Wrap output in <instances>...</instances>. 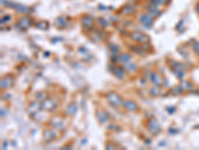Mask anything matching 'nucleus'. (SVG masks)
Masks as SVG:
<instances>
[{"mask_svg": "<svg viewBox=\"0 0 199 150\" xmlns=\"http://www.w3.org/2000/svg\"><path fill=\"white\" fill-rule=\"evenodd\" d=\"M41 109L47 110V111H53L57 107V101L53 98H48L47 97L46 99H44L43 101H41L40 103Z\"/></svg>", "mask_w": 199, "mask_h": 150, "instance_id": "1", "label": "nucleus"}, {"mask_svg": "<svg viewBox=\"0 0 199 150\" xmlns=\"http://www.w3.org/2000/svg\"><path fill=\"white\" fill-rule=\"evenodd\" d=\"M106 99L109 100L111 104H113L114 106H120V105H122V102L124 100L120 97L119 94L116 92H110L106 94Z\"/></svg>", "mask_w": 199, "mask_h": 150, "instance_id": "2", "label": "nucleus"}, {"mask_svg": "<svg viewBox=\"0 0 199 150\" xmlns=\"http://www.w3.org/2000/svg\"><path fill=\"white\" fill-rule=\"evenodd\" d=\"M147 129L151 134L155 135L160 131V125L155 118H150L147 121Z\"/></svg>", "mask_w": 199, "mask_h": 150, "instance_id": "3", "label": "nucleus"}, {"mask_svg": "<svg viewBox=\"0 0 199 150\" xmlns=\"http://www.w3.org/2000/svg\"><path fill=\"white\" fill-rule=\"evenodd\" d=\"M130 39L136 41V42H141V43L148 42V40H149L148 36H147V35L144 34V33H141V32H138V31L131 32L130 34Z\"/></svg>", "mask_w": 199, "mask_h": 150, "instance_id": "4", "label": "nucleus"}, {"mask_svg": "<svg viewBox=\"0 0 199 150\" xmlns=\"http://www.w3.org/2000/svg\"><path fill=\"white\" fill-rule=\"evenodd\" d=\"M139 21L145 27H149L151 26V24L153 23V17L148 13H142V14L139 15Z\"/></svg>", "mask_w": 199, "mask_h": 150, "instance_id": "5", "label": "nucleus"}, {"mask_svg": "<svg viewBox=\"0 0 199 150\" xmlns=\"http://www.w3.org/2000/svg\"><path fill=\"white\" fill-rule=\"evenodd\" d=\"M122 106L128 111H136L138 109V105L134 101H133V100H125L122 102Z\"/></svg>", "mask_w": 199, "mask_h": 150, "instance_id": "6", "label": "nucleus"}, {"mask_svg": "<svg viewBox=\"0 0 199 150\" xmlns=\"http://www.w3.org/2000/svg\"><path fill=\"white\" fill-rule=\"evenodd\" d=\"M32 22H33L32 19L27 17V16H23V17H21L19 19V25H20V27L23 29L29 28V27L32 25Z\"/></svg>", "mask_w": 199, "mask_h": 150, "instance_id": "7", "label": "nucleus"}, {"mask_svg": "<svg viewBox=\"0 0 199 150\" xmlns=\"http://www.w3.org/2000/svg\"><path fill=\"white\" fill-rule=\"evenodd\" d=\"M67 24H68V22H67V18L65 16H60V17L56 18L54 21V25L57 28H65Z\"/></svg>", "mask_w": 199, "mask_h": 150, "instance_id": "8", "label": "nucleus"}, {"mask_svg": "<svg viewBox=\"0 0 199 150\" xmlns=\"http://www.w3.org/2000/svg\"><path fill=\"white\" fill-rule=\"evenodd\" d=\"M97 117L101 123H106V122L109 121V115L106 114V111H104L103 109L97 110Z\"/></svg>", "mask_w": 199, "mask_h": 150, "instance_id": "9", "label": "nucleus"}, {"mask_svg": "<svg viewBox=\"0 0 199 150\" xmlns=\"http://www.w3.org/2000/svg\"><path fill=\"white\" fill-rule=\"evenodd\" d=\"M43 137H44V139L46 141H51V140L55 139V138L57 137V133H56V131H54V130H52V129H46L44 131Z\"/></svg>", "mask_w": 199, "mask_h": 150, "instance_id": "10", "label": "nucleus"}, {"mask_svg": "<svg viewBox=\"0 0 199 150\" xmlns=\"http://www.w3.org/2000/svg\"><path fill=\"white\" fill-rule=\"evenodd\" d=\"M93 23H94V19H93L92 16L84 15L82 17V24L86 27V28H90V27H92L93 26Z\"/></svg>", "mask_w": 199, "mask_h": 150, "instance_id": "11", "label": "nucleus"}, {"mask_svg": "<svg viewBox=\"0 0 199 150\" xmlns=\"http://www.w3.org/2000/svg\"><path fill=\"white\" fill-rule=\"evenodd\" d=\"M51 124H52V126L53 127H55L56 129H60V130H62L63 128H64V123H63V121H62V119H60L59 117H54V118H52L51 119Z\"/></svg>", "mask_w": 199, "mask_h": 150, "instance_id": "12", "label": "nucleus"}, {"mask_svg": "<svg viewBox=\"0 0 199 150\" xmlns=\"http://www.w3.org/2000/svg\"><path fill=\"white\" fill-rule=\"evenodd\" d=\"M77 109H78V106H77V103H76L75 101H72L71 103H70L68 106L66 108V113L68 115H74L76 112H77Z\"/></svg>", "mask_w": 199, "mask_h": 150, "instance_id": "13", "label": "nucleus"}, {"mask_svg": "<svg viewBox=\"0 0 199 150\" xmlns=\"http://www.w3.org/2000/svg\"><path fill=\"white\" fill-rule=\"evenodd\" d=\"M39 108H41L40 104H39L37 101H33L29 104L27 111H28V113H30V114H33V113L37 112V111L39 110Z\"/></svg>", "mask_w": 199, "mask_h": 150, "instance_id": "14", "label": "nucleus"}, {"mask_svg": "<svg viewBox=\"0 0 199 150\" xmlns=\"http://www.w3.org/2000/svg\"><path fill=\"white\" fill-rule=\"evenodd\" d=\"M134 11H136V6H133V5H125V6H124L120 9V13L122 14H131V13H133Z\"/></svg>", "mask_w": 199, "mask_h": 150, "instance_id": "15", "label": "nucleus"}, {"mask_svg": "<svg viewBox=\"0 0 199 150\" xmlns=\"http://www.w3.org/2000/svg\"><path fill=\"white\" fill-rule=\"evenodd\" d=\"M149 79L155 85H160L161 82H162L161 77L159 76L157 73H155V72H151V75H150V78Z\"/></svg>", "mask_w": 199, "mask_h": 150, "instance_id": "16", "label": "nucleus"}, {"mask_svg": "<svg viewBox=\"0 0 199 150\" xmlns=\"http://www.w3.org/2000/svg\"><path fill=\"white\" fill-rule=\"evenodd\" d=\"M13 83V79L11 77H4L1 79V88H9Z\"/></svg>", "mask_w": 199, "mask_h": 150, "instance_id": "17", "label": "nucleus"}, {"mask_svg": "<svg viewBox=\"0 0 199 150\" xmlns=\"http://www.w3.org/2000/svg\"><path fill=\"white\" fill-rule=\"evenodd\" d=\"M114 73L117 77V78H120V79H122L125 77L124 68L120 67V66H114Z\"/></svg>", "mask_w": 199, "mask_h": 150, "instance_id": "18", "label": "nucleus"}, {"mask_svg": "<svg viewBox=\"0 0 199 150\" xmlns=\"http://www.w3.org/2000/svg\"><path fill=\"white\" fill-rule=\"evenodd\" d=\"M147 9L148 10V14H150L152 17H155V16H158L160 15V10L158 9V7H152V6H148L147 7Z\"/></svg>", "mask_w": 199, "mask_h": 150, "instance_id": "19", "label": "nucleus"}, {"mask_svg": "<svg viewBox=\"0 0 199 150\" xmlns=\"http://www.w3.org/2000/svg\"><path fill=\"white\" fill-rule=\"evenodd\" d=\"M119 60L122 63H124V64H125V63L130 62V61L131 60V55L128 54V53H122V54H120L119 56Z\"/></svg>", "mask_w": 199, "mask_h": 150, "instance_id": "20", "label": "nucleus"}, {"mask_svg": "<svg viewBox=\"0 0 199 150\" xmlns=\"http://www.w3.org/2000/svg\"><path fill=\"white\" fill-rule=\"evenodd\" d=\"M35 27L37 29L46 30L49 28V23L47 21H38L37 23H35Z\"/></svg>", "mask_w": 199, "mask_h": 150, "instance_id": "21", "label": "nucleus"}, {"mask_svg": "<svg viewBox=\"0 0 199 150\" xmlns=\"http://www.w3.org/2000/svg\"><path fill=\"white\" fill-rule=\"evenodd\" d=\"M124 66H125V68L127 69L128 71H130H130H134V70H136V69H137L136 63L131 62V61H130V62H128V63H125Z\"/></svg>", "mask_w": 199, "mask_h": 150, "instance_id": "22", "label": "nucleus"}, {"mask_svg": "<svg viewBox=\"0 0 199 150\" xmlns=\"http://www.w3.org/2000/svg\"><path fill=\"white\" fill-rule=\"evenodd\" d=\"M14 9L17 11V12H26L27 6H25V5H22V4H17V3H16L15 7H14Z\"/></svg>", "mask_w": 199, "mask_h": 150, "instance_id": "23", "label": "nucleus"}, {"mask_svg": "<svg viewBox=\"0 0 199 150\" xmlns=\"http://www.w3.org/2000/svg\"><path fill=\"white\" fill-rule=\"evenodd\" d=\"M149 92H150L151 95H153V96H155H155H156V95H158L159 92H160V89H159V85H155V86H153V87L150 89Z\"/></svg>", "mask_w": 199, "mask_h": 150, "instance_id": "24", "label": "nucleus"}, {"mask_svg": "<svg viewBox=\"0 0 199 150\" xmlns=\"http://www.w3.org/2000/svg\"><path fill=\"white\" fill-rule=\"evenodd\" d=\"M91 37L95 39L96 41H102L103 40V36L100 34V32H96V33H93V34L91 35Z\"/></svg>", "mask_w": 199, "mask_h": 150, "instance_id": "25", "label": "nucleus"}, {"mask_svg": "<svg viewBox=\"0 0 199 150\" xmlns=\"http://www.w3.org/2000/svg\"><path fill=\"white\" fill-rule=\"evenodd\" d=\"M109 48L112 50V52H117V53H119L120 51V47L117 46V44H114V43L109 44Z\"/></svg>", "mask_w": 199, "mask_h": 150, "instance_id": "26", "label": "nucleus"}, {"mask_svg": "<svg viewBox=\"0 0 199 150\" xmlns=\"http://www.w3.org/2000/svg\"><path fill=\"white\" fill-rule=\"evenodd\" d=\"M98 23H99L100 25H102L103 27H108L109 26L108 21H106L104 18H98Z\"/></svg>", "mask_w": 199, "mask_h": 150, "instance_id": "27", "label": "nucleus"}, {"mask_svg": "<svg viewBox=\"0 0 199 150\" xmlns=\"http://www.w3.org/2000/svg\"><path fill=\"white\" fill-rule=\"evenodd\" d=\"M36 98H37L38 101H43L44 99H46V98H47V94H46V93L41 92V93H39V94H38Z\"/></svg>", "mask_w": 199, "mask_h": 150, "instance_id": "28", "label": "nucleus"}, {"mask_svg": "<svg viewBox=\"0 0 199 150\" xmlns=\"http://www.w3.org/2000/svg\"><path fill=\"white\" fill-rule=\"evenodd\" d=\"M181 90H182V86L180 85V86H176V87L172 88V89H171V92H172L173 94H179V93L181 92Z\"/></svg>", "mask_w": 199, "mask_h": 150, "instance_id": "29", "label": "nucleus"}, {"mask_svg": "<svg viewBox=\"0 0 199 150\" xmlns=\"http://www.w3.org/2000/svg\"><path fill=\"white\" fill-rule=\"evenodd\" d=\"M141 48L144 49V50H149V49H150V45H149V44H147V42L141 43Z\"/></svg>", "mask_w": 199, "mask_h": 150, "instance_id": "30", "label": "nucleus"}, {"mask_svg": "<svg viewBox=\"0 0 199 150\" xmlns=\"http://www.w3.org/2000/svg\"><path fill=\"white\" fill-rule=\"evenodd\" d=\"M11 19V17L9 15H6V16H4L3 18L1 19V24H3V23H6V22H8V20H10Z\"/></svg>", "mask_w": 199, "mask_h": 150, "instance_id": "31", "label": "nucleus"}, {"mask_svg": "<svg viewBox=\"0 0 199 150\" xmlns=\"http://www.w3.org/2000/svg\"><path fill=\"white\" fill-rule=\"evenodd\" d=\"M181 86H182V87H184V88H190V87H191V85H190L189 82H183Z\"/></svg>", "mask_w": 199, "mask_h": 150, "instance_id": "32", "label": "nucleus"}, {"mask_svg": "<svg viewBox=\"0 0 199 150\" xmlns=\"http://www.w3.org/2000/svg\"><path fill=\"white\" fill-rule=\"evenodd\" d=\"M194 49H195V51L199 54V42H197V43H195V44H194Z\"/></svg>", "mask_w": 199, "mask_h": 150, "instance_id": "33", "label": "nucleus"}, {"mask_svg": "<svg viewBox=\"0 0 199 150\" xmlns=\"http://www.w3.org/2000/svg\"><path fill=\"white\" fill-rule=\"evenodd\" d=\"M106 149H114V144L109 143V144H106Z\"/></svg>", "mask_w": 199, "mask_h": 150, "instance_id": "34", "label": "nucleus"}, {"mask_svg": "<svg viewBox=\"0 0 199 150\" xmlns=\"http://www.w3.org/2000/svg\"><path fill=\"white\" fill-rule=\"evenodd\" d=\"M169 132L171 133V132H177V130H174L173 128H169Z\"/></svg>", "mask_w": 199, "mask_h": 150, "instance_id": "35", "label": "nucleus"}, {"mask_svg": "<svg viewBox=\"0 0 199 150\" xmlns=\"http://www.w3.org/2000/svg\"><path fill=\"white\" fill-rule=\"evenodd\" d=\"M195 9H196V11H197V12L199 13V3H198L197 5H196V8H195Z\"/></svg>", "mask_w": 199, "mask_h": 150, "instance_id": "36", "label": "nucleus"}]
</instances>
